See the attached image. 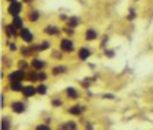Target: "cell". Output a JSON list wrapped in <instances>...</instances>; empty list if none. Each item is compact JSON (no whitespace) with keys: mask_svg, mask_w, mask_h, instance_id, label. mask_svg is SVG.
<instances>
[{"mask_svg":"<svg viewBox=\"0 0 153 130\" xmlns=\"http://www.w3.org/2000/svg\"><path fill=\"white\" fill-rule=\"evenodd\" d=\"M32 130H54V129L49 123H38L37 126H34Z\"/></svg>","mask_w":153,"mask_h":130,"instance_id":"23","label":"cell"},{"mask_svg":"<svg viewBox=\"0 0 153 130\" xmlns=\"http://www.w3.org/2000/svg\"><path fill=\"white\" fill-rule=\"evenodd\" d=\"M66 23H68V26H71V28H76V26H80L81 19L80 17H69Z\"/></svg>","mask_w":153,"mask_h":130,"instance_id":"21","label":"cell"},{"mask_svg":"<svg viewBox=\"0 0 153 130\" xmlns=\"http://www.w3.org/2000/svg\"><path fill=\"white\" fill-rule=\"evenodd\" d=\"M83 130H97V127L92 121H86L84 126H83Z\"/></svg>","mask_w":153,"mask_h":130,"instance_id":"26","label":"cell"},{"mask_svg":"<svg viewBox=\"0 0 153 130\" xmlns=\"http://www.w3.org/2000/svg\"><path fill=\"white\" fill-rule=\"evenodd\" d=\"M9 89L12 90V92H16V94H22V90L25 87L23 81H14V83H8Z\"/></svg>","mask_w":153,"mask_h":130,"instance_id":"16","label":"cell"},{"mask_svg":"<svg viewBox=\"0 0 153 130\" xmlns=\"http://www.w3.org/2000/svg\"><path fill=\"white\" fill-rule=\"evenodd\" d=\"M35 95H37V86H34L32 83L25 84V87H23V90H22V97H23L25 100H31V98H34Z\"/></svg>","mask_w":153,"mask_h":130,"instance_id":"8","label":"cell"},{"mask_svg":"<svg viewBox=\"0 0 153 130\" xmlns=\"http://www.w3.org/2000/svg\"><path fill=\"white\" fill-rule=\"evenodd\" d=\"M52 58L54 60H61L63 58V52L61 51H52Z\"/></svg>","mask_w":153,"mask_h":130,"instance_id":"27","label":"cell"},{"mask_svg":"<svg viewBox=\"0 0 153 130\" xmlns=\"http://www.w3.org/2000/svg\"><path fill=\"white\" fill-rule=\"evenodd\" d=\"M0 107L5 109L6 107V103H5V94H2V104H0Z\"/></svg>","mask_w":153,"mask_h":130,"instance_id":"28","label":"cell"},{"mask_svg":"<svg viewBox=\"0 0 153 130\" xmlns=\"http://www.w3.org/2000/svg\"><path fill=\"white\" fill-rule=\"evenodd\" d=\"M0 130H12V118L9 115H2V120H0Z\"/></svg>","mask_w":153,"mask_h":130,"instance_id":"11","label":"cell"},{"mask_svg":"<svg viewBox=\"0 0 153 130\" xmlns=\"http://www.w3.org/2000/svg\"><path fill=\"white\" fill-rule=\"evenodd\" d=\"M58 49L63 52V54H71V52H74V49H75V43L72 42L71 37H65V38L60 40Z\"/></svg>","mask_w":153,"mask_h":130,"instance_id":"3","label":"cell"},{"mask_svg":"<svg viewBox=\"0 0 153 130\" xmlns=\"http://www.w3.org/2000/svg\"><path fill=\"white\" fill-rule=\"evenodd\" d=\"M6 2H9V3H11V2H16V0H6Z\"/></svg>","mask_w":153,"mask_h":130,"instance_id":"31","label":"cell"},{"mask_svg":"<svg viewBox=\"0 0 153 130\" xmlns=\"http://www.w3.org/2000/svg\"><path fill=\"white\" fill-rule=\"evenodd\" d=\"M68 115L69 116H74V118H81V116L84 115V112H86V106L84 104H80V103H74L72 106H69L68 107Z\"/></svg>","mask_w":153,"mask_h":130,"instance_id":"2","label":"cell"},{"mask_svg":"<svg viewBox=\"0 0 153 130\" xmlns=\"http://www.w3.org/2000/svg\"><path fill=\"white\" fill-rule=\"evenodd\" d=\"M65 97H66L69 101H78V100L81 98V92H80L76 87L69 86V87L65 89Z\"/></svg>","mask_w":153,"mask_h":130,"instance_id":"7","label":"cell"},{"mask_svg":"<svg viewBox=\"0 0 153 130\" xmlns=\"http://www.w3.org/2000/svg\"><path fill=\"white\" fill-rule=\"evenodd\" d=\"M31 69H34V71H38V72H42V71H45V68H46V61L45 60H42V58H38V57H34V58H31Z\"/></svg>","mask_w":153,"mask_h":130,"instance_id":"10","label":"cell"},{"mask_svg":"<svg viewBox=\"0 0 153 130\" xmlns=\"http://www.w3.org/2000/svg\"><path fill=\"white\" fill-rule=\"evenodd\" d=\"M26 78V71L25 69H16L8 74V83H14V81H23Z\"/></svg>","mask_w":153,"mask_h":130,"instance_id":"5","label":"cell"},{"mask_svg":"<svg viewBox=\"0 0 153 130\" xmlns=\"http://www.w3.org/2000/svg\"><path fill=\"white\" fill-rule=\"evenodd\" d=\"M11 23L14 25L19 31L25 28V20H23V17H22V16H14V17L11 19Z\"/></svg>","mask_w":153,"mask_h":130,"instance_id":"17","label":"cell"},{"mask_svg":"<svg viewBox=\"0 0 153 130\" xmlns=\"http://www.w3.org/2000/svg\"><path fill=\"white\" fill-rule=\"evenodd\" d=\"M5 34H6V37H11V38H16V37H19V29L16 28L12 23H9V25H5Z\"/></svg>","mask_w":153,"mask_h":130,"instance_id":"13","label":"cell"},{"mask_svg":"<svg viewBox=\"0 0 153 130\" xmlns=\"http://www.w3.org/2000/svg\"><path fill=\"white\" fill-rule=\"evenodd\" d=\"M22 2H23V3H26V5H31L34 0H22Z\"/></svg>","mask_w":153,"mask_h":130,"instance_id":"30","label":"cell"},{"mask_svg":"<svg viewBox=\"0 0 153 130\" xmlns=\"http://www.w3.org/2000/svg\"><path fill=\"white\" fill-rule=\"evenodd\" d=\"M9 110L11 113H14V115H23L25 112L28 110V104L26 101H22V100H14V101H11L9 103Z\"/></svg>","mask_w":153,"mask_h":130,"instance_id":"1","label":"cell"},{"mask_svg":"<svg viewBox=\"0 0 153 130\" xmlns=\"http://www.w3.org/2000/svg\"><path fill=\"white\" fill-rule=\"evenodd\" d=\"M48 94V86L45 83H38L37 84V95H40V97H45Z\"/></svg>","mask_w":153,"mask_h":130,"instance_id":"20","label":"cell"},{"mask_svg":"<svg viewBox=\"0 0 153 130\" xmlns=\"http://www.w3.org/2000/svg\"><path fill=\"white\" fill-rule=\"evenodd\" d=\"M63 32H65L68 37H72V35H75V28H71V26H65V28H63Z\"/></svg>","mask_w":153,"mask_h":130,"instance_id":"25","label":"cell"},{"mask_svg":"<svg viewBox=\"0 0 153 130\" xmlns=\"http://www.w3.org/2000/svg\"><path fill=\"white\" fill-rule=\"evenodd\" d=\"M60 126H61L63 130H80V126H78V123H76L75 120H68L65 123H61Z\"/></svg>","mask_w":153,"mask_h":130,"instance_id":"14","label":"cell"},{"mask_svg":"<svg viewBox=\"0 0 153 130\" xmlns=\"http://www.w3.org/2000/svg\"><path fill=\"white\" fill-rule=\"evenodd\" d=\"M9 49L11 51H19V48L16 46V43H9Z\"/></svg>","mask_w":153,"mask_h":130,"instance_id":"29","label":"cell"},{"mask_svg":"<svg viewBox=\"0 0 153 130\" xmlns=\"http://www.w3.org/2000/svg\"><path fill=\"white\" fill-rule=\"evenodd\" d=\"M61 31L63 29H60L58 26H55V25H48V26H45V29H43V32L46 35H49V37H55V35L61 34Z\"/></svg>","mask_w":153,"mask_h":130,"instance_id":"12","label":"cell"},{"mask_svg":"<svg viewBox=\"0 0 153 130\" xmlns=\"http://www.w3.org/2000/svg\"><path fill=\"white\" fill-rule=\"evenodd\" d=\"M23 2H19V0H16V2H11L6 8V12L11 16V17H14V16H22V11H23Z\"/></svg>","mask_w":153,"mask_h":130,"instance_id":"4","label":"cell"},{"mask_svg":"<svg viewBox=\"0 0 153 130\" xmlns=\"http://www.w3.org/2000/svg\"><path fill=\"white\" fill-rule=\"evenodd\" d=\"M97 38H98L97 29H86L84 31V40L86 42H95Z\"/></svg>","mask_w":153,"mask_h":130,"instance_id":"15","label":"cell"},{"mask_svg":"<svg viewBox=\"0 0 153 130\" xmlns=\"http://www.w3.org/2000/svg\"><path fill=\"white\" fill-rule=\"evenodd\" d=\"M28 20H29L31 23H37L38 20H40V11L31 9V11H29V16H28Z\"/></svg>","mask_w":153,"mask_h":130,"instance_id":"18","label":"cell"},{"mask_svg":"<svg viewBox=\"0 0 153 130\" xmlns=\"http://www.w3.org/2000/svg\"><path fill=\"white\" fill-rule=\"evenodd\" d=\"M68 71H69L68 66H61V64H60V66H54V68H52V75H54V77H58V75L66 74Z\"/></svg>","mask_w":153,"mask_h":130,"instance_id":"19","label":"cell"},{"mask_svg":"<svg viewBox=\"0 0 153 130\" xmlns=\"http://www.w3.org/2000/svg\"><path fill=\"white\" fill-rule=\"evenodd\" d=\"M48 49H51V42H49V40H43V42H40V43L37 45V51H38V52L48 51Z\"/></svg>","mask_w":153,"mask_h":130,"instance_id":"22","label":"cell"},{"mask_svg":"<svg viewBox=\"0 0 153 130\" xmlns=\"http://www.w3.org/2000/svg\"><path fill=\"white\" fill-rule=\"evenodd\" d=\"M19 37H20V40H22L23 43H26V45H32V42H34V32H32L29 28L20 29Z\"/></svg>","mask_w":153,"mask_h":130,"instance_id":"6","label":"cell"},{"mask_svg":"<svg viewBox=\"0 0 153 130\" xmlns=\"http://www.w3.org/2000/svg\"><path fill=\"white\" fill-rule=\"evenodd\" d=\"M51 106H52L54 109H60L65 106V101H63L61 98H52L51 100Z\"/></svg>","mask_w":153,"mask_h":130,"instance_id":"24","label":"cell"},{"mask_svg":"<svg viewBox=\"0 0 153 130\" xmlns=\"http://www.w3.org/2000/svg\"><path fill=\"white\" fill-rule=\"evenodd\" d=\"M76 55H78V60L81 61H86L92 57V49L89 48V46H80L78 52H76Z\"/></svg>","mask_w":153,"mask_h":130,"instance_id":"9","label":"cell"}]
</instances>
